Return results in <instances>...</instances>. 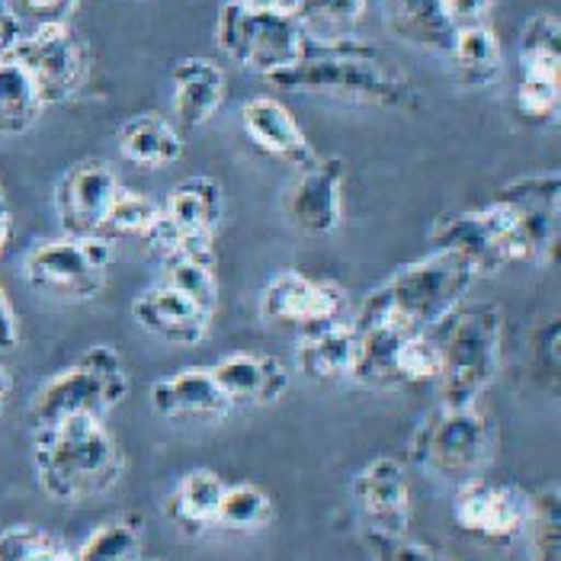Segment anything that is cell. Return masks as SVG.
<instances>
[{
    "mask_svg": "<svg viewBox=\"0 0 561 561\" xmlns=\"http://www.w3.org/2000/svg\"><path fill=\"white\" fill-rule=\"evenodd\" d=\"M276 90L311 93L379 110H421V90L398 61L373 43L353 36H305L302 55L286 71L266 78Z\"/></svg>",
    "mask_w": 561,
    "mask_h": 561,
    "instance_id": "cell-1",
    "label": "cell"
},
{
    "mask_svg": "<svg viewBox=\"0 0 561 561\" xmlns=\"http://www.w3.org/2000/svg\"><path fill=\"white\" fill-rule=\"evenodd\" d=\"M478 276L466 260L449 251L398 266L379 283L353 318V328H389L398 334H424L456 305L462 302Z\"/></svg>",
    "mask_w": 561,
    "mask_h": 561,
    "instance_id": "cell-2",
    "label": "cell"
},
{
    "mask_svg": "<svg viewBox=\"0 0 561 561\" xmlns=\"http://www.w3.org/2000/svg\"><path fill=\"white\" fill-rule=\"evenodd\" d=\"M123 466L119 443L96 417H65L33 431V469L51 501L100 497L119 481Z\"/></svg>",
    "mask_w": 561,
    "mask_h": 561,
    "instance_id": "cell-3",
    "label": "cell"
},
{
    "mask_svg": "<svg viewBox=\"0 0 561 561\" xmlns=\"http://www.w3.org/2000/svg\"><path fill=\"white\" fill-rule=\"evenodd\" d=\"M439 373V408H472L497 376L504 311L494 302H462L431 328Z\"/></svg>",
    "mask_w": 561,
    "mask_h": 561,
    "instance_id": "cell-4",
    "label": "cell"
},
{
    "mask_svg": "<svg viewBox=\"0 0 561 561\" xmlns=\"http://www.w3.org/2000/svg\"><path fill=\"white\" fill-rule=\"evenodd\" d=\"M431 244L433 251H449L466 260L476 276H491L511 263H539L529 228L523 225L517 209L497 193L491 196V203L478 209L436 218L431 228Z\"/></svg>",
    "mask_w": 561,
    "mask_h": 561,
    "instance_id": "cell-5",
    "label": "cell"
},
{
    "mask_svg": "<svg viewBox=\"0 0 561 561\" xmlns=\"http://www.w3.org/2000/svg\"><path fill=\"white\" fill-rule=\"evenodd\" d=\"M126 394H129V373H126L119 350L110 344H96L45 382L39 394L33 398L30 424L36 431L65 417L106 421V414L116 411Z\"/></svg>",
    "mask_w": 561,
    "mask_h": 561,
    "instance_id": "cell-6",
    "label": "cell"
},
{
    "mask_svg": "<svg viewBox=\"0 0 561 561\" xmlns=\"http://www.w3.org/2000/svg\"><path fill=\"white\" fill-rule=\"evenodd\" d=\"M302 23L289 13L241 7L225 0L216 16V45L238 68L273 78L296 65L305 45Z\"/></svg>",
    "mask_w": 561,
    "mask_h": 561,
    "instance_id": "cell-7",
    "label": "cell"
},
{
    "mask_svg": "<svg viewBox=\"0 0 561 561\" xmlns=\"http://www.w3.org/2000/svg\"><path fill=\"white\" fill-rule=\"evenodd\" d=\"M411 462L449 481H469L494 456V427L472 408H436L411 436Z\"/></svg>",
    "mask_w": 561,
    "mask_h": 561,
    "instance_id": "cell-8",
    "label": "cell"
},
{
    "mask_svg": "<svg viewBox=\"0 0 561 561\" xmlns=\"http://www.w3.org/2000/svg\"><path fill=\"white\" fill-rule=\"evenodd\" d=\"M110 266L113 241L75 234L39 241L23 260L26 283L58 302H93L106 289Z\"/></svg>",
    "mask_w": 561,
    "mask_h": 561,
    "instance_id": "cell-9",
    "label": "cell"
},
{
    "mask_svg": "<svg viewBox=\"0 0 561 561\" xmlns=\"http://www.w3.org/2000/svg\"><path fill=\"white\" fill-rule=\"evenodd\" d=\"M10 55L30 75L43 106L71 103L90 78V48L71 23L33 26L20 36Z\"/></svg>",
    "mask_w": 561,
    "mask_h": 561,
    "instance_id": "cell-10",
    "label": "cell"
},
{
    "mask_svg": "<svg viewBox=\"0 0 561 561\" xmlns=\"http://www.w3.org/2000/svg\"><path fill=\"white\" fill-rule=\"evenodd\" d=\"M356 359L350 382L363 389H408L436 382L439 356L431 331L398 334L389 328H353Z\"/></svg>",
    "mask_w": 561,
    "mask_h": 561,
    "instance_id": "cell-11",
    "label": "cell"
},
{
    "mask_svg": "<svg viewBox=\"0 0 561 561\" xmlns=\"http://www.w3.org/2000/svg\"><path fill=\"white\" fill-rule=\"evenodd\" d=\"M517 116L526 126H552L561 110V23L533 13L517 39Z\"/></svg>",
    "mask_w": 561,
    "mask_h": 561,
    "instance_id": "cell-12",
    "label": "cell"
},
{
    "mask_svg": "<svg viewBox=\"0 0 561 561\" xmlns=\"http://www.w3.org/2000/svg\"><path fill=\"white\" fill-rule=\"evenodd\" d=\"M260 318L273 328H296V331H314L331 321H341L346 308L344 289L331 279L311 276L299 266H286L266 279L260 289Z\"/></svg>",
    "mask_w": 561,
    "mask_h": 561,
    "instance_id": "cell-13",
    "label": "cell"
},
{
    "mask_svg": "<svg viewBox=\"0 0 561 561\" xmlns=\"http://www.w3.org/2000/svg\"><path fill=\"white\" fill-rule=\"evenodd\" d=\"M221 218H225V190L218 176L193 173L168 193L158 225L141 241L161 260L180 241H216Z\"/></svg>",
    "mask_w": 561,
    "mask_h": 561,
    "instance_id": "cell-14",
    "label": "cell"
},
{
    "mask_svg": "<svg viewBox=\"0 0 561 561\" xmlns=\"http://www.w3.org/2000/svg\"><path fill=\"white\" fill-rule=\"evenodd\" d=\"M119 190V173L110 161L84 158L71 164L55 183V216L61 231L75 238H100Z\"/></svg>",
    "mask_w": 561,
    "mask_h": 561,
    "instance_id": "cell-15",
    "label": "cell"
},
{
    "mask_svg": "<svg viewBox=\"0 0 561 561\" xmlns=\"http://www.w3.org/2000/svg\"><path fill=\"white\" fill-rule=\"evenodd\" d=\"M353 501L373 539H404L414 519L408 472L398 459L379 456L353 478Z\"/></svg>",
    "mask_w": 561,
    "mask_h": 561,
    "instance_id": "cell-16",
    "label": "cell"
},
{
    "mask_svg": "<svg viewBox=\"0 0 561 561\" xmlns=\"http://www.w3.org/2000/svg\"><path fill=\"white\" fill-rule=\"evenodd\" d=\"M453 519L462 533L484 542H511L523 533L526 494L514 484H494L484 478H469L453 497Z\"/></svg>",
    "mask_w": 561,
    "mask_h": 561,
    "instance_id": "cell-17",
    "label": "cell"
},
{
    "mask_svg": "<svg viewBox=\"0 0 561 561\" xmlns=\"http://www.w3.org/2000/svg\"><path fill=\"white\" fill-rule=\"evenodd\" d=\"M344 158H318L286 190L283 209L305 234H334L344 221Z\"/></svg>",
    "mask_w": 561,
    "mask_h": 561,
    "instance_id": "cell-18",
    "label": "cell"
},
{
    "mask_svg": "<svg viewBox=\"0 0 561 561\" xmlns=\"http://www.w3.org/2000/svg\"><path fill=\"white\" fill-rule=\"evenodd\" d=\"M241 129L251 138V145L266 158L293 168L299 173L311 168L321 154L314 151L311 138L305 135L293 110L276 96H251L241 106Z\"/></svg>",
    "mask_w": 561,
    "mask_h": 561,
    "instance_id": "cell-19",
    "label": "cell"
},
{
    "mask_svg": "<svg viewBox=\"0 0 561 561\" xmlns=\"http://www.w3.org/2000/svg\"><path fill=\"white\" fill-rule=\"evenodd\" d=\"M213 314L216 311L173 289L171 283H158L131 302V318L138 321V328L173 346L203 344L209 337Z\"/></svg>",
    "mask_w": 561,
    "mask_h": 561,
    "instance_id": "cell-20",
    "label": "cell"
},
{
    "mask_svg": "<svg viewBox=\"0 0 561 561\" xmlns=\"http://www.w3.org/2000/svg\"><path fill=\"white\" fill-rule=\"evenodd\" d=\"M148 404L164 421H218L234 408L221 394L209 366H186L148 389Z\"/></svg>",
    "mask_w": 561,
    "mask_h": 561,
    "instance_id": "cell-21",
    "label": "cell"
},
{
    "mask_svg": "<svg viewBox=\"0 0 561 561\" xmlns=\"http://www.w3.org/2000/svg\"><path fill=\"white\" fill-rule=\"evenodd\" d=\"M209 369L231 408H266L289 391V369L266 353H231Z\"/></svg>",
    "mask_w": 561,
    "mask_h": 561,
    "instance_id": "cell-22",
    "label": "cell"
},
{
    "mask_svg": "<svg viewBox=\"0 0 561 561\" xmlns=\"http://www.w3.org/2000/svg\"><path fill=\"white\" fill-rule=\"evenodd\" d=\"M228 81L216 61L190 55L180 58L171 71L173 126L180 131L203 129L225 103Z\"/></svg>",
    "mask_w": 561,
    "mask_h": 561,
    "instance_id": "cell-23",
    "label": "cell"
},
{
    "mask_svg": "<svg viewBox=\"0 0 561 561\" xmlns=\"http://www.w3.org/2000/svg\"><path fill=\"white\" fill-rule=\"evenodd\" d=\"M501 199H507L529 228L539 263L559 251V218H561V176L556 171L549 173H526L504 190H497Z\"/></svg>",
    "mask_w": 561,
    "mask_h": 561,
    "instance_id": "cell-24",
    "label": "cell"
},
{
    "mask_svg": "<svg viewBox=\"0 0 561 561\" xmlns=\"http://www.w3.org/2000/svg\"><path fill=\"white\" fill-rule=\"evenodd\" d=\"M356 359V331L353 321H331L302 334L296 350V366L314 386H341L353 376Z\"/></svg>",
    "mask_w": 561,
    "mask_h": 561,
    "instance_id": "cell-25",
    "label": "cell"
},
{
    "mask_svg": "<svg viewBox=\"0 0 561 561\" xmlns=\"http://www.w3.org/2000/svg\"><path fill=\"white\" fill-rule=\"evenodd\" d=\"M116 145H119V154L141 171L171 168L183 158V131L161 113L129 116L116 131Z\"/></svg>",
    "mask_w": 561,
    "mask_h": 561,
    "instance_id": "cell-26",
    "label": "cell"
},
{
    "mask_svg": "<svg viewBox=\"0 0 561 561\" xmlns=\"http://www.w3.org/2000/svg\"><path fill=\"white\" fill-rule=\"evenodd\" d=\"M386 26L394 39L414 45L421 51L449 55L456 30L449 26L439 0H382Z\"/></svg>",
    "mask_w": 561,
    "mask_h": 561,
    "instance_id": "cell-27",
    "label": "cell"
},
{
    "mask_svg": "<svg viewBox=\"0 0 561 561\" xmlns=\"http://www.w3.org/2000/svg\"><path fill=\"white\" fill-rule=\"evenodd\" d=\"M225 494V481L209 469H193L173 484V491L168 494V519L180 533H206L209 526H216L218 504Z\"/></svg>",
    "mask_w": 561,
    "mask_h": 561,
    "instance_id": "cell-28",
    "label": "cell"
},
{
    "mask_svg": "<svg viewBox=\"0 0 561 561\" xmlns=\"http://www.w3.org/2000/svg\"><path fill=\"white\" fill-rule=\"evenodd\" d=\"M449 58H453V71H456L459 84L469 90H488L504 75V48H501V39L491 23L456 30L453 45H449Z\"/></svg>",
    "mask_w": 561,
    "mask_h": 561,
    "instance_id": "cell-29",
    "label": "cell"
},
{
    "mask_svg": "<svg viewBox=\"0 0 561 561\" xmlns=\"http://www.w3.org/2000/svg\"><path fill=\"white\" fill-rule=\"evenodd\" d=\"M43 100L30 75L13 61V55L0 58V135H23L43 116Z\"/></svg>",
    "mask_w": 561,
    "mask_h": 561,
    "instance_id": "cell-30",
    "label": "cell"
},
{
    "mask_svg": "<svg viewBox=\"0 0 561 561\" xmlns=\"http://www.w3.org/2000/svg\"><path fill=\"white\" fill-rule=\"evenodd\" d=\"M523 533L529 542V561H561V491L546 484L536 494H526Z\"/></svg>",
    "mask_w": 561,
    "mask_h": 561,
    "instance_id": "cell-31",
    "label": "cell"
},
{
    "mask_svg": "<svg viewBox=\"0 0 561 561\" xmlns=\"http://www.w3.org/2000/svg\"><path fill=\"white\" fill-rule=\"evenodd\" d=\"M270 519H273V501L263 488L251 481L225 484L216 526L231 529V533H257Z\"/></svg>",
    "mask_w": 561,
    "mask_h": 561,
    "instance_id": "cell-32",
    "label": "cell"
},
{
    "mask_svg": "<svg viewBox=\"0 0 561 561\" xmlns=\"http://www.w3.org/2000/svg\"><path fill=\"white\" fill-rule=\"evenodd\" d=\"M141 559V523L138 519H110L96 526L87 542L75 552V561H135Z\"/></svg>",
    "mask_w": 561,
    "mask_h": 561,
    "instance_id": "cell-33",
    "label": "cell"
},
{
    "mask_svg": "<svg viewBox=\"0 0 561 561\" xmlns=\"http://www.w3.org/2000/svg\"><path fill=\"white\" fill-rule=\"evenodd\" d=\"M366 3L369 0H299L296 20L308 36H350L366 16Z\"/></svg>",
    "mask_w": 561,
    "mask_h": 561,
    "instance_id": "cell-34",
    "label": "cell"
},
{
    "mask_svg": "<svg viewBox=\"0 0 561 561\" xmlns=\"http://www.w3.org/2000/svg\"><path fill=\"white\" fill-rule=\"evenodd\" d=\"M0 561H75V549L43 526H10L0 533Z\"/></svg>",
    "mask_w": 561,
    "mask_h": 561,
    "instance_id": "cell-35",
    "label": "cell"
},
{
    "mask_svg": "<svg viewBox=\"0 0 561 561\" xmlns=\"http://www.w3.org/2000/svg\"><path fill=\"white\" fill-rule=\"evenodd\" d=\"M161 218V206L154 199H148L145 193H135V190H119L113 209H110V218L103 225V234L106 241H116V238H145Z\"/></svg>",
    "mask_w": 561,
    "mask_h": 561,
    "instance_id": "cell-36",
    "label": "cell"
},
{
    "mask_svg": "<svg viewBox=\"0 0 561 561\" xmlns=\"http://www.w3.org/2000/svg\"><path fill=\"white\" fill-rule=\"evenodd\" d=\"M13 13L26 26H51V23H68L81 0H10Z\"/></svg>",
    "mask_w": 561,
    "mask_h": 561,
    "instance_id": "cell-37",
    "label": "cell"
},
{
    "mask_svg": "<svg viewBox=\"0 0 561 561\" xmlns=\"http://www.w3.org/2000/svg\"><path fill=\"white\" fill-rule=\"evenodd\" d=\"M559 318H552V321H546V328H539L536 337H533V366H536L539 379L549 376L552 386H556V379H559Z\"/></svg>",
    "mask_w": 561,
    "mask_h": 561,
    "instance_id": "cell-38",
    "label": "cell"
},
{
    "mask_svg": "<svg viewBox=\"0 0 561 561\" xmlns=\"http://www.w3.org/2000/svg\"><path fill=\"white\" fill-rule=\"evenodd\" d=\"M497 0H439L446 20L453 30H469V26H488L494 16Z\"/></svg>",
    "mask_w": 561,
    "mask_h": 561,
    "instance_id": "cell-39",
    "label": "cell"
},
{
    "mask_svg": "<svg viewBox=\"0 0 561 561\" xmlns=\"http://www.w3.org/2000/svg\"><path fill=\"white\" fill-rule=\"evenodd\" d=\"M376 542V561H449L424 542L404 539H373Z\"/></svg>",
    "mask_w": 561,
    "mask_h": 561,
    "instance_id": "cell-40",
    "label": "cell"
},
{
    "mask_svg": "<svg viewBox=\"0 0 561 561\" xmlns=\"http://www.w3.org/2000/svg\"><path fill=\"white\" fill-rule=\"evenodd\" d=\"M20 344V318L10 305V296L0 286V353H10Z\"/></svg>",
    "mask_w": 561,
    "mask_h": 561,
    "instance_id": "cell-41",
    "label": "cell"
},
{
    "mask_svg": "<svg viewBox=\"0 0 561 561\" xmlns=\"http://www.w3.org/2000/svg\"><path fill=\"white\" fill-rule=\"evenodd\" d=\"M20 36H23L20 16L13 13L10 0H0V58H7L13 51V45L20 43Z\"/></svg>",
    "mask_w": 561,
    "mask_h": 561,
    "instance_id": "cell-42",
    "label": "cell"
},
{
    "mask_svg": "<svg viewBox=\"0 0 561 561\" xmlns=\"http://www.w3.org/2000/svg\"><path fill=\"white\" fill-rule=\"evenodd\" d=\"M13 234H16V221H13V213H10L7 196H3V183H0V257L13 244Z\"/></svg>",
    "mask_w": 561,
    "mask_h": 561,
    "instance_id": "cell-43",
    "label": "cell"
},
{
    "mask_svg": "<svg viewBox=\"0 0 561 561\" xmlns=\"http://www.w3.org/2000/svg\"><path fill=\"white\" fill-rule=\"evenodd\" d=\"M231 3L257 7V10H273V13H289V16L299 13V0H231Z\"/></svg>",
    "mask_w": 561,
    "mask_h": 561,
    "instance_id": "cell-44",
    "label": "cell"
},
{
    "mask_svg": "<svg viewBox=\"0 0 561 561\" xmlns=\"http://www.w3.org/2000/svg\"><path fill=\"white\" fill-rule=\"evenodd\" d=\"M10 389H13V382H10V373L0 366V411H3V404H7V398H10Z\"/></svg>",
    "mask_w": 561,
    "mask_h": 561,
    "instance_id": "cell-45",
    "label": "cell"
},
{
    "mask_svg": "<svg viewBox=\"0 0 561 561\" xmlns=\"http://www.w3.org/2000/svg\"><path fill=\"white\" fill-rule=\"evenodd\" d=\"M135 561H161V559H135Z\"/></svg>",
    "mask_w": 561,
    "mask_h": 561,
    "instance_id": "cell-46",
    "label": "cell"
}]
</instances>
